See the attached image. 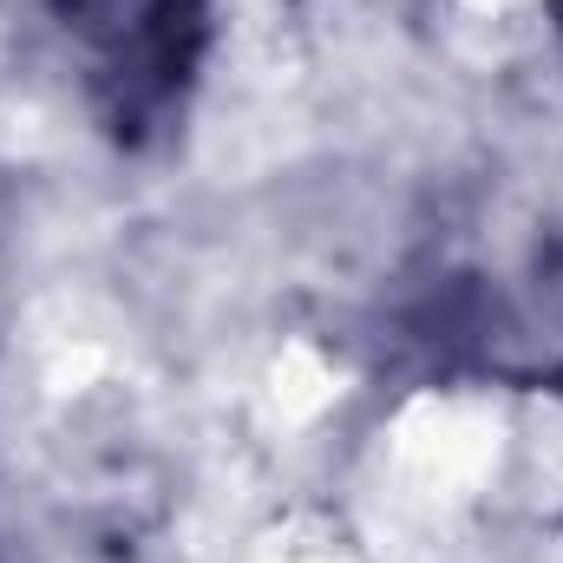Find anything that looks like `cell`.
Instances as JSON below:
<instances>
[{
	"mask_svg": "<svg viewBox=\"0 0 563 563\" xmlns=\"http://www.w3.org/2000/svg\"><path fill=\"white\" fill-rule=\"evenodd\" d=\"M558 26H563V0H558Z\"/></svg>",
	"mask_w": 563,
	"mask_h": 563,
	"instance_id": "7a4b0ae2",
	"label": "cell"
},
{
	"mask_svg": "<svg viewBox=\"0 0 563 563\" xmlns=\"http://www.w3.org/2000/svg\"><path fill=\"white\" fill-rule=\"evenodd\" d=\"M217 0H53L59 33L86 59V92L106 139L151 151L177 132L210 53Z\"/></svg>",
	"mask_w": 563,
	"mask_h": 563,
	"instance_id": "6da1fadb",
	"label": "cell"
}]
</instances>
